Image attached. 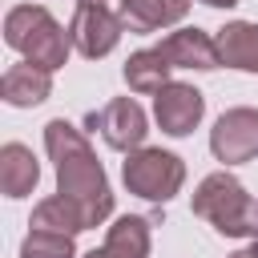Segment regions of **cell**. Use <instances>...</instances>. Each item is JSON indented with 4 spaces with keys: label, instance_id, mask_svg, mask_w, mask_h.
Returning a JSON list of instances; mask_svg holds the SVG:
<instances>
[{
    "label": "cell",
    "instance_id": "5bb4252c",
    "mask_svg": "<svg viewBox=\"0 0 258 258\" xmlns=\"http://www.w3.org/2000/svg\"><path fill=\"white\" fill-rule=\"evenodd\" d=\"M218 52L222 64L242 69V73H258V24L250 20H234L218 32Z\"/></svg>",
    "mask_w": 258,
    "mask_h": 258
},
{
    "label": "cell",
    "instance_id": "5b68a950",
    "mask_svg": "<svg viewBox=\"0 0 258 258\" xmlns=\"http://www.w3.org/2000/svg\"><path fill=\"white\" fill-rule=\"evenodd\" d=\"M121 32H125L121 12H109L105 4H85V0H77V12H73V20H69V40H73V48H77L81 56H89V60L109 56V52L117 48Z\"/></svg>",
    "mask_w": 258,
    "mask_h": 258
},
{
    "label": "cell",
    "instance_id": "9c48e42d",
    "mask_svg": "<svg viewBox=\"0 0 258 258\" xmlns=\"http://www.w3.org/2000/svg\"><path fill=\"white\" fill-rule=\"evenodd\" d=\"M157 52H161L173 69H202V73H210V69L222 64L218 40H214L210 32H202V28H177V32H169V36L157 44Z\"/></svg>",
    "mask_w": 258,
    "mask_h": 258
},
{
    "label": "cell",
    "instance_id": "d6986e66",
    "mask_svg": "<svg viewBox=\"0 0 258 258\" xmlns=\"http://www.w3.org/2000/svg\"><path fill=\"white\" fill-rule=\"evenodd\" d=\"M230 258H258L254 250H238V254H230Z\"/></svg>",
    "mask_w": 258,
    "mask_h": 258
},
{
    "label": "cell",
    "instance_id": "52a82bcc",
    "mask_svg": "<svg viewBox=\"0 0 258 258\" xmlns=\"http://www.w3.org/2000/svg\"><path fill=\"white\" fill-rule=\"evenodd\" d=\"M210 149L226 165L258 157V109H246V105L226 109L210 129Z\"/></svg>",
    "mask_w": 258,
    "mask_h": 258
},
{
    "label": "cell",
    "instance_id": "ac0fdd59",
    "mask_svg": "<svg viewBox=\"0 0 258 258\" xmlns=\"http://www.w3.org/2000/svg\"><path fill=\"white\" fill-rule=\"evenodd\" d=\"M202 4H210V8H234L238 0H202Z\"/></svg>",
    "mask_w": 258,
    "mask_h": 258
},
{
    "label": "cell",
    "instance_id": "2e32d148",
    "mask_svg": "<svg viewBox=\"0 0 258 258\" xmlns=\"http://www.w3.org/2000/svg\"><path fill=\"white\" fill-rule=\"evenodd\" d=\"M32 230L81 234V230H89V222H85V214H81L77 202H69L64 194H52V198H44V202L32 210Z\"/></svg>",
    "mask_w": 258,
    "mask_h": 258
},
{
    "label": "cell",
    "instance_id": "277c9868",
    "mask_svg": "<svg viewBox=\"0 0 258 258\" xmlns=\"http://www.w3.org/2000/svg\"><path fill=\"white\" fill-rule=\"evenodd\" d=\"M121 177L129 194L145 202H169L185 181V165L177 153H165V149H133L121 165Z\"/></svg>",
    "mask_w": 258,
    "mask_h": 258
},
{
    "label": "cell",
    "instance_id": "8992f818",
    "mask_svg": "<svg viewBox=\"0 0 258 258\" xmlns=\"http://www.w3.org/2000/svg\"><path fill=\"white\" fill-rule=\"evenodd\" d=\"M89 129H97L109 149L133 153V149H141V141L149 133V121H145V109L133 97H113L109 105L89 113Z\"/></svg>",
    "mask_w": 258,
    "mask_h": 258
},
{
    "label": "cell",
    "instance_id": "44dd1931",
    "mask_svg": "<svg viewBox=\"0 0 258 258\" xmlns=\"http://www.w3.org/2000/svg\"><path fill=\"white\" fill-rule=\"evenodd\" d=\"M85 4H101V0H85Z\"/></svg>",
    "mask_w": 258,
    "mask_h": 258
},
{
    "label": "cell",
    "instance_id": "6da1fadb",
    "mask_svg": "<svg viewBox=\"0 0 258 258\" xmlns=\"http://www.w3.org/2000/svg\"><path fill=\"white\" fill-rule=\"evenodd\" d=\"M44 149L56 165V194H64L69 202L81 206L89 230L101 226L113 214V189H109V177H105L89 137L77 125H69L64 117H56L44 125Z\"/></svg>",
    "mask_w": 258,
    "mask_h": 258
},
{
    "label": "cell",
    "instance_id": "4fadbf2b",
    "mask_svg": "<svg viewBox=\"0 0 258 258\" xmlns=\"http://www.w3.org/2000/svg\"><path fill=\"white\" fill-rule=\"evenodd\" d=\"M36 181H40V165H36L32 149L20 141H8L0 149V189L8 198H28L36 189Z\"/></svg>",
    "mask_w": 258,
    "mask_h": 258
},
{
    "label": "cell",
    "instance_id": "e0dca14e",
    "mask_svg": "<svg viewBox=\"0 0 258 258\" xmlns=\"http://www.w3.org/2000/svg\"><path fill=\"white\" fill-rule=\"evenodd\" d=\"M20 258H77V250H73V234L28 230V238L20 242Z\"/></svg>",
    "mask_w": 258,
    "mask_h": 258
},
{
    "label": "cell",
    "instance_id": "ffe728a7",
    "mask_svg": "<svg viewBox=\"0 0 258 258\" xmlns=\"http://www.w3.org/2000/svg\"><path fill=\"white\" fill-rule=\"evenodd\" d=\"M250 250H254V254H258V234H254V242H250Z\"/></svg>",
    "mask_w": 258,
    "mask_h": 258
},
{
    "label": "cell",
    "instance_id": "8fae6325",
    "mask_svg": "<svg viewBox=\"0 0 258 258\" xmlns=\"http://www.w3.org/2000/svg\"><path fill=\"white\" fill-rule=\"evenodd\" d=\"M81 258H149V218H137V214L117 218L105 234V246Z\"/></svg>",
    "mask_w": 258,
    "mask_h": 258
},
{
    "label": "cell",
    "instance_id": "3957f363",
    "mask_svg": "<svg viewBox=\"0 0 258 258\" xmlns=\"http://www.w3.org/2000/svg\"><path fill=\"white\" fill-rule=\"evenodd\" d=\"M4 40L24 60L44 64V69H60L69 60V48H73L69 28H60L52 20V12L40 8V4H16L4 16Z\"/></svg>",
    "mask_w": 258,
    "mask_h": 258
},
{
    "label": "cell",
    "instance_id": "30bf717a",
    "mask_svg": "<svg viewBox=\"0 0 258 258\" xmlns=\"http://www.w3.org/2000/svg\"><path fill=\"white\" fill-rule=\"evenodd\" d=\"M48 93H52V69H44V64L20 60L0 77V97L12 109H32V105L48 101Z\"/></svg>",
    "mask_w": 258,
    "mask_h": 258
},
{
    "label": "cell",
    "instance_id": "7c38bea8",
    "mask_svg": "<svg viewBox=\"0 0 258 258\" xmlns=\"http://www.w3.org/2000/svg\"><path fill=\"white\" fill-rule=\"evenodd\" d=\"M121 20L129 32H157L189 12V0H121Z\"/></svg>",
    "mask_w": 258,
    "mask_h": 258
},
{
    "label": "cell",
    "instance_id": "ba28073f",
    "mask_svg": "<svg viewBox=\"0 0 258 258\" xmlns=\"http://www.w3.org/2000/svg\"><path fill=\"white\" fill-rule=\"evenodd\" d=\"M202 113H206V97H202L194 85L169 81V85L157 89V97H153V117H157L161 133H169V137L194 133V125L202 121Z\"/></svg>",
    "mask_w": 258,
    "mask_h": 258
},
{
    "label": "cell",
    "instance_id": "7a4b0ae2",
    "mask_svg": "<svg viewBox=\"0 0 258 258\" xmlns=\"http://www.w3.org/2000/svg\"><path fill=\"white\" fill-rule=\"evenodd\" d=\"M194 214L206 218L226 238H254L258 234V206L234 173H210L194 189Z\"/></svg>",
    "mask_w": 258,
    "mask_h": 258
},
{
    "label": "cell",
    "instance_id": "9a60e30c",
    "mask_svg": "<svg viewBox=\"0 0 258 258\" xmlns=\"http://www.w3.org/2000/svg\"><path fill=\"white\" fill-rule=\"evenodd\" d=\"M169 60L157 52V48H141V52H133L129 60H125V85L133 89V93H157V89H165L169 85Z\"/></svg>",
    "mask_w": 258,
    "mask_h": 258
}]
</instances>
